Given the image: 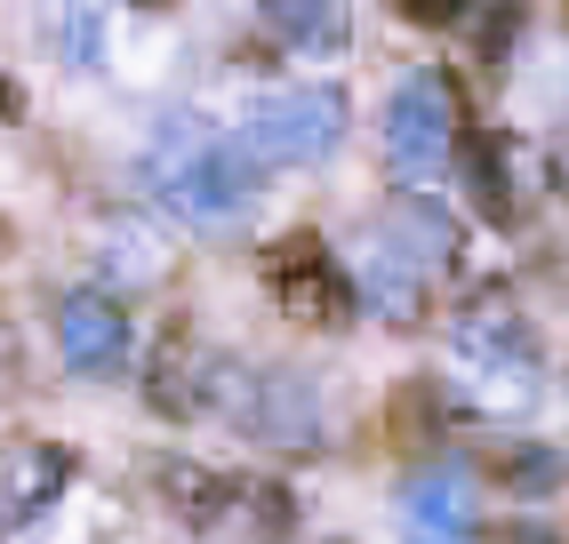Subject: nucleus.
I'll list each match as a JSON object with an SVG mask.
<instances>
[{
  "label": "nucleus",
  "mask_w": 569,
  "mask_h": 544,
  "mask_svg": "<svg viewBox=\"0 0 569 544\" xmlns=\"http://www.w3.org/2000/svg\"><path fill=\"white\" fill-rule=\"evenodd\" d=\"M57 344H64V361L81 369V376H112V369L129 361V313L112 296L81 289V296L57 304Z\"/></svg>",
  "instance_id": "obj_8"
},
{
  "label": "nucleus",
  "mask_w": 569,
  "mask_h": 544,
  "mask_svg": "<svg viewBox=\"0 0 569 544\" xmlns=\"http://www.w3.org/2000/svg\"><path fill=\"white\" fill-rule=\"evenodd\" d=\"M64 481H72V456L64 449H49V441L0 449V536H24L64 496Z\"/></svg>",
  "instance_id": "obj_7"
},
{
  "label": "nucleus",
  "mask_w": 569,
  "mask_h": 544,
  "mask_svg": "<svg viewBox=\"0 0 569 544\" xmlns=\"http://www.w3.org/2000/svg\"><path fill=\"white\" fill-rule=\"evenodd\" d=\"M264 289L281 296L289 321H313V329L353 321V272L337 264L329 241H313V232H289V241L264 249Z\"/></svg>",
  "instance_id": "obj_5"
},
{
  "label": "nucleus",
  "mask_w": 569,
  "mask_h": 544,
  "mask_svg": "<svg viewBox=\"0 0 569 544\" xmlns=\"http://www.w3.org/2000/svg\"><path fill=\"white\" fill-rule=\"evenodd\" d=\"M49 41H64L72 64H97V17L81 0H49Z\"/></svg>",
  "instance_id": "obj_13"
},
{
  "label": "nucleus",
  "mask_w": 569,
  "mask_h": 544,
  "mask_svg": "<svg viewBox=\"0 0 569 544\" xmlns=\"http://www.w3.org/2000/svg\"><path fill=\"white\" fill-rule=\"evenodd\" d=\"M257 17H264V32H273L281 49H297V57H337V49L353 41L346 0H257Z\"/></svg>",
  "instance_id": "obj_11"
},
{
  "label": "nucleus",
  "mask_w": 569,
  "mask_h": 544,
  "mask_svg": "<svg viewBox=\"0 0 569 544\" xmlns=\"http://www.w3.org/2000/svg\"><path fill=\"white\" fill-rule=\"evenodd\" d=\"M17 112H24V97H17V81H9V72H0V121H17Z\"/></svg>",
  "instance_id": "obj_15"
},
{
  "label": "nucleus",
  "mask_w": 569,
  "mask_h": 544,
  "mask_svg": "<svg viewBox=\"0 0 569 544\" xmlns=\"http://www.w3.org/2000/svg\"><path fill=\"white\" fill-rule=\"evenodd\" d=\"M553 177H561V192H569V137L553 144Z\"/></svg>",
  "instance_id": "obj_17"
},
{
  "label": "nucleus",
  "mask_w": 569,
  "mask_h": 544,
  "mask_svg": "<svg viewBox=\"0 0 569 544\" xmlns=\"http://www.w3.org/2000/svg\"><path fill=\"white\" fill-rule=\"evenodd\" d=\"M449 376H458L489 416H513V409L538 401L546 361H538V336H529V321L513 304H473V313L449 329Z\"/></svg>",
  "instance_id": "obj_2"
},
{
  "label": "nucleus",
  "mask_w": 569,
  "mask_h": 544,
  "mask_svg": "<svg viewBox=\"0 0 569 544\" xmlns=\"http://www.w3.org/2000/svg\"><path fill=\"white\" fill-rule=\"evenodd\" d=\"M426 289H433L426 272L369 224V249L353 264V304H369V313H386V321H417V313H426Z\"/></svg>",
  "instance_id": "obj_9"
},
{
  "label": "nucleus",
  "mask_w": 569,
  "mask_h": 544,
  "mask_svg": "<svg viewBox=\"0 0 569 544\" xmlns=\"http://www.w3.org/2000/svg\"><path fill=\"white\" fill-rule=\"evenodd\" d=\"M401 536L409 544H466L473 536V481L458 464H426L401 481Z\"/></svg>",
  "instance_id": "obj_6"
},
{
  "label": "nucleus",
  "mask_w": 569,
  "mask_h": 544,
  "mask_svg": "<svg viewBox=\"0 0 569 544\" xmlns=\"http://www.w3.org/2000/svg\"><path fill=\"white\" fill-rule=\"evenodd\" d=\"M241 144L257 152V169H313L346 144V97L306 81V89H264L241 121Z\"/></svg>",
  "instance_id": "obj_4"
},
{
  "label": "nucleus",
  "mask_w": 569,
  "mask_h": 544,
  "mask_svg": "<svg viewBox=\"0 0 569 544\" xmlns=\"http://www.w3.org/2000/svg\"><path fill=\"white\" fill-rule=\"evenodd\" d=\"M377 232H386V241H393L417 272H426V281H441L449 256H458V224H449V216L426 201V192H401V201L377 216Z\"/></svg>",
  "instance_id": "obj_10"
},
{
  "label": "nucleus",
  "mask_w": 569,
  "mask_h": 544,
  "mask_svg": "<svg viewBox=\"0 0 569 544\" xmlns=\"http://www.w3.org/2000/svg\"><path fill=\"white\" fill-rule=\"evenodd\" d=\"M144 192L193 232H233L257 209V152L241 137L193 121V112H177L144 144Z\"/></svg>",
  "instance_id": "obj_1"
},
{
  "label": "nucleus",
  "mask_w": 569,
  "mask_h": 544,
  "mask_svg": "<svg viewBox=\"0 0 569 544\" xmlns=\"http://www.w3.org/2000/svg\"><path fill=\"white\" fill-rule=\"evenodd\" d=\"M409 24H466V0H393Z\"/></svg>",
  "instance_id": "obj_14"
},
{
  "label": "nucleus",
  "mask_w": 569,
  "mask_h": 544,
  "mask_svg": "<svg viewBox=\"0 0 569 544\" xmlns=\"http://www.w3.org/2000/svg\"><path fill=\"white\" fill-rule=\"evenodd\" d=\"M498 544H561V536H553V528H506Z\"/></svg>",
  "instance_id": "obj_16"
},
{
  "label": "nucleus",
  "mask_w": 569,
  "mask_h": 544,
  "mask_svg": "<svg viewBox=\"0 0 569 544\" xmlns=\"http://www.w3.org/2000/svg\"><path fill=\"white\" fill-rule=\"evenodd\" d=\"M458 169H466V184H473V201H481V216H513V169H506V152L489 144V137H458Z\"/></svg>",
  "instance_id": "obj_12"
},
{
  "label": "nucleus",
  "mask_w": 569,
  "mask_h": 544,
  "mask_svg": "<svg viewBox=\"0 0 569 544\" xmlns=\"http://www.w3.org/2000/svg\"><path fill=\"white\" fill-rule=\"evenodd\" d=\"M458 137H466L458 81H449V72H409V81L393 89V104H386V161H393V177L409 192L441 184V169H458Z\"/></svg>",
  "instance_id": "obj_3"
}]
</instances>
